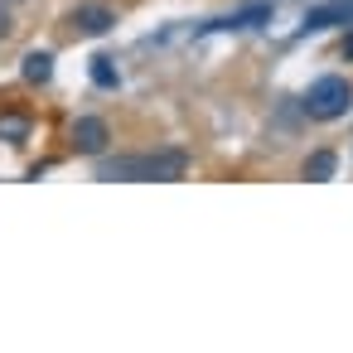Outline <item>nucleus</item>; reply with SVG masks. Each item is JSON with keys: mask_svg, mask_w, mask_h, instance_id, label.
Returning a JSON list of instances; mask_svg holds the SVG:
<instances>
[{"mask_svg": "<svg viewBox=\"0 0 353 353\" xmlns=\"http://www.w3.org/2000/svg\"><path fill=\"white\" fill-rule=\"evenodd\" d=\"M189 155L184 150H160V155H121V160H102L97 179H184Z\"/></svg>", "mask_w": 353, "mask_h": 353, "instance_id": "obj_1", "label": "nucleus"}, {"mask_svg": "<svg viewBox=\"0 0 353 353\" xmlns=\"http://www.w3.org/2000/svg\"><path fill=\"white\" fill-rule=\"evenodd\" d=\"M353 107V88H348V78H319V83H310V92H305V112L314 117V121H334V117H343Z\"/></svg>", "mask_w": 353, "mask_h": 353, "instance_id": "obj_2", "label": "nucleus"}, {"mask_svg": "<svg viewBox=\"0 0 353 353\" xmlns=\"http://www.w3.org/2000/svg\"><path fill=\"white\" fill-rule=\"evenodd\" d=\"M266 20H271V6H266V0H252V6H242V10H232V15H223V20L203 25V30H256Z\"/></svg>", "mask_w": 353, "mask_h": 353, "instance_id": "obj_3", "label": "nucleus"}, {"mask_svg": "<svg viewBox=\"0 0 353 353\" xmlns=\"http://www.w3.org/2000/svg\"><path fill=\"white\" fill-rule=\"evenodd\" d=\"M112 25H117V10H112V6H78V10H73V30H78V34H92V39H97V34H107Z\"/></svg>", "mask_w": 353, "mask_h": 353, "instance_id": "obj_4", "label": "nucleus"}, {"mask_svg": "<svg viewBox=\"0 0 353 353\" xmlns=\"http://www.w3.org/2000/svg\"><path fill=\"white\" fill-rule=\"evenodd\" d=\"M73 141H78V150H83V155H102V150H107V141H112V131H107V121H102V117H83V121L73 126Z\"/></svg>", "mask_w": 353, "mask_h": 353, "instance_id": "obj_5", "label": "nucleus"}, {"mask_svg": "<svg viewBox=\"0 0 353 353\" xmlns=\"http://www.w3.org/2000/svg\"><path fill=\"white\" fill-rule=\"evenodd\" d=\"M334 170H339V155H334V150H314V155L305 160V179H314V184L334 179Z\"/></svg>", "mask_w": 353, "mask_h": 353, "instance_id": "obj_6", "label": "nucleus"}, {"mask_svg": "<svg viewBox=\"0 0 353 353\" xmlns=\"http://www.w3.org/2000/svg\"><path fill=\"white\" fill-rule=\"evenodd\" d=\"M54 78V59L49 54H30L25 59V83H49Z\"/></svg>", "mask_w": 353, "mask_h": 353, "instance_id": "obj_7", "label": "nucleus"}, {"mask_svg": "<svg viewBox=\"0 0 353 353\" xmlns=\"http://www.w3.org/2000/svg\"><path fill=\"white\" fill-rule=\"evenodd\" d=\"M25 136H30V117H20V112L0 117V141H25Z\"/></svg>", "mask_w": 353, "mask_h": 353, "instance_id": "obj_8", "label": "nucleus"}, {"mask_svg": "<svg viewBox=\"0 0 353 353\" xmlns=\"http://www.w3.org/2000/svg\"><path fill=\"white\" fill-rule=\"evenodd\" d=\"M92 83H97V88H117V68H112V59H92Z\"/></svg>", "mask_w": 353, "mask_h": 353, "instance_id": "obj_9", "label": "nucleus"}, {"mask_svg": "<svg viewBox=\"0 0 353 353\" xmlns=\"http://www.w3.org/2000/svg\"><path fill=\"white\" fill-rule=\"evenodd\" d=\"M6 34H10V15H6V10H0V39H6Z\"/></svg>", "mask_w": 353, "mask_h": 353, "instance_id": "obj_10", "label": "nucleus"}, {"mask_svg": "<svg viewBox=\"0 0 353 353\" xmlns=\"http://www.w3.org/2000/svg\"><path fill=\"white\" fill-rule=\"evenodd\" d=\"M343 59H353V39H343Z\"/></svg>", "mask_w": 353, "mask_h": 353, "instance_id": "obj_11", "label": "nucleus"}]
</instances>
